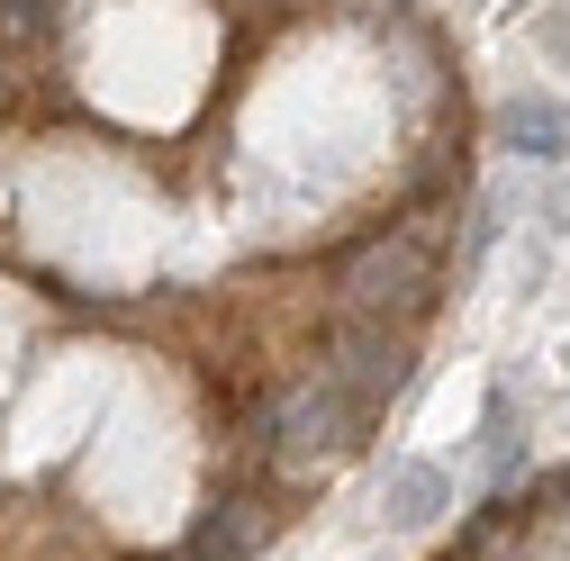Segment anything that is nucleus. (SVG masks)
<instances>
[{
  "mask_svg": "<svg viewBox=\"0 0 570 561\" xmlns=\"http://www.w3.org/2000/svg\"><path fill=\"white\" fill-rule=\"evenodd\" d=\"M55 19V0H0V46H37Z\"/></svg>",
  "mask_w": 570,
  "mask_h": 561,
  "instance_id": "6e6552de",
  "label": "nucleus"
},
{
  "mask_svg": "<svg viewBox=\"0 0 570 561\" xmlns=\"http://www.w3.org/2000/svg\"><path fill=\"white\" fill-rule=\"evenodd\" d=\"M326 381H344L363 407H381L407 381V344L390 335V317H344L335 326V354H326Z\"/></svg>",
  "mask_w": 570,
  "mask_h": 561,
  "instance_id": "7ed1b4c3",
  "label": "nucleus"
},
{
  "mask_svg": "<svg viewBox=\"0 0 570 561\" xmlns=\"http://www.w3.org/2000/svg\"><path fill=\"white\" fill-rule=\"evenodd\" d=\"M344 10H390V0H344Z\"/></svg>",
  "mask_w": 570,
  "mask_h": 561,
  "instance_id": "1a4fd4ad",
  "label": "nucleus"
},
{
  "mask_svg": "<svg viewBox=\"0 0 570 561\" xmlns=\"http://www.w3.org/2000/svg\"><path fill=\"white\" fill-rule=\"evenodd\" d=\"M489 136H498L508 155H525V164H561V155H570V109H561L552 91H517L508 109L489 118Z\"/></svg>",
  "mask_w": 570,
  "mask_h": 561,
  "instance_id": "20e7f679",
  "label": "nucleus"
},
{
  "mask_svg": "<svg viewBox=\"0 0 570 561\" xmlns=\"http://www.w3.org/2000/svg\"><path fill=\"white\" fill-rule=\"evenodd\" d=\"M444 499H453V480H444L435 462H399V471H390V489H381L390 525H435V516H444Z\"/></svg>",
  "mask_w": 570,
  "mask_h": 561,
  "instance_id": "423d86ee",
  "label": "nucleus"
},
{
  "mask_svg": "<svg viewBox=\"0 0 570 561\" xmlns=\"http://www.w3.org/2000/svg\"><path fill=\"white\" fill-rule=\"evenodd\" d=\"M263 543H272V516H263L254 499H227L218 516L190 534V561H254Z\"/></svg>",
  "mask_w": 570,
  "mask_h": 561,
  "instance_id": "39448f33",
  "label": "nucleus"
},
{
  "mask_svg": "<svg viewBox=\"0 0 570 561\" xmlns=\"http://www.w3.org/2000/svg\"><path fill=\"white\" fill-rule=\"evenodd\" d=\"M335 291H344V317H407V308L435 299V254H425V236H416V227L372 236L363 254L344 263Z\"/></svg>",
  "mask_w": 570,
  "mask_h": 561,
  "instance_id": "f03ea898",
  "label": "nucleus"
},
{
  "mask_svg": "<svg viewBox=\"0 0 570 561\" xmlns=\"http://www.w3.org/2000/svg\"><path fill=\"white\" fill-rule=\"evenodd\" d=\"M480 462H489V480H517V398H508V390H489V435H480Z\"/></svg>",
  "mask_w": 570,
  "mask_h": 561,
  "instance_id": "0eeeda50",
  "label": "nucleus"
},
{
  "mask_svg": "<svg viewBox=\"0 0 570 561\" xmlns=\"http://www.w3.org/2000/svg\"><path fill=\"white\" fill-rule=\"evenodd\" d=\"M363 426H372V407L353 398L344 381H299L291 398L272 407V471L281 480H317V471H335L353 444H363Z\"/></svg>",
  "mask_w": 570,
  "mask_h": 561,
  "instance_id": "f257e3e1",
  "label": "nucleus"
}]
</instances>
